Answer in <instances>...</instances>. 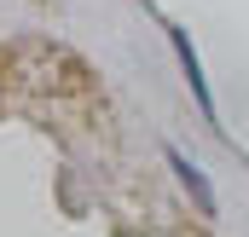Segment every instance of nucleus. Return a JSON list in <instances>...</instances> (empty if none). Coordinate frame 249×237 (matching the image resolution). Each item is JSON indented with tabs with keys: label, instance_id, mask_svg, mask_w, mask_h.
<instances>
[{
	"label": "nucleus",
	"instance_id": "nucleus-2",
	"mask_svg": "<svg viewBox=\"0 0 249 237\" xmlns=\"http://www.w3.org/2000/svg\"><path fill=\"white\" fill-rule=\"evenodd\" d=\"M168 41H174V52H180V69H186L191 93H197V104H203V116H214V93H209V81H203V64H197V52H191L186 29H168Z\"/></svg>",
	"mask_w": 249,
	"mask_h": 237
},
{
	"label": "nucleus",
	"instance_id": "nucleus-1",
	"mask_svg": "<svg viewBox=\"0 0 249 237\" xmlns=\"http://www.w3.org/2000/svg\"><path fill=\"white\" fill-rule=\"evenodd\" d=\"M168 168H174V174H180V185H186L191 197H197V208H203V214H214V208H220V203H214V185H209V179H203V168H197V162H191L186 151H174V145H168Z\"/></svg>",
	"mask_w": 249,
	"mask_h": 237
}]
</instances>
